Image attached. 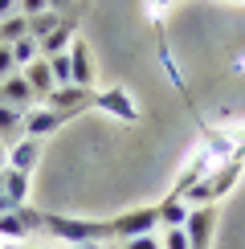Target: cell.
Returning <instances> with one entry per match:
<instances>
[{
    "instance_id": "cell-1",
    "label": "cell",
    "mask_w": 245,
    "mask_h": 249,
    "mask_svg": "<svg viewBox=\"0 0 245 249\" xmlns=\"http://www.w3.org/2000/svg\"><path fill=\"white\" fill-rule=\"evenodd\" d=\"M45 233L53 241H66V245H86V241H115L110 233V221H82V216H61V213H45Z\"/></svg>"
},
{
    "instance_id": "cell-2",
    "label": "cell",
    "mask_w": 245,
    "mask_h": 249,
    "mask_svg": "<svg viewBox=\"0 0 245 249\" xmlns=\"http://www.w3.org/2000/svg\"><path fill=\"white\" fill-rule=\"evenodd\" d=\"M110 233H115V241H131V237H143V233H159V213L156 204H147V209H127L119 213L115 221H110Z\"/></svg>"
},
{
    "instance_id": "cell-3",
    "label": "cell",
    "mask_w": 245,
    "mask_h": 249,
    "mask_svg": "<svg viewBox=\"0 0 245 249\" xmlns=\"http://www.w3.org/2000/svg\"><path fill=\"white\" fill-rule=\"evenodd\" d=\"M41 107H49L53 115H61V123L66 119H78L86 107H94V90H82V86H57V90H49L45 102Z\"/></svg>"
},
{
    "instance_id": "cell-4",
    "label": "cell",
    "mask_w": 245,
    "mask_h": 249,
    "mask_svg": "<svg viewBox=\"0 0 245 249\" xmlns=\"http://www.w3.org/2000/svg\"><path fill=\"white\" fill-rule=\"evenodd\" d=\"M94 110H106V115H110V119H119V123H139V119H143L127 86L98 90V94H94Z\"/></svg>"
},
{
    "instance_id": "cell-5",
    "label": "cell",
    "mask_w": 245,
    "mask_h": 249,
    "mask_svg": "<svg viewBox=\"0 0 245 249\" xmlns=\"http://www.w3.org/2000/svg\"><path fill=\"white\" fill-rule=\"evenodd\" d=\"M241 168H245V147H237V151L229 155V160H221L217 168L209 172V188H212V204H217L221 196L229 192L233 184H237V176H241Z\"/></svg>"
},
{
    "instance_id": "cell-6",
    "label": "cell",
    "mask_w": 245,
    "mask_h": 249,
    "mask_svg": "<svg viewBox=\"0 0 245 249\" xmlns=\"http://www.w3.org/2000/svg\"><path fill=\"white\" fill-rule=\"evenodd\" d=\"M212 168H217V160H212V155L204 151V147H196V151H192V160L180 168L176 184H172V196H184V192L192 188V184H200V180H204V176H209Z\"/></svg>"
},
{
    "instance_id": "cell-7",
    "label": "cell",
    "mask_w": 245,
    "mask_h": 249,
    "mask_svg": "<svg viewBox=\"0 0 245 249\" xmlns=\"http://www.w3.org/2000/svg\"><path fill=\"white\" fill-rule=\"evenodd\" d=\"M70 86H82V90H94V57H90V45L74 37L70 45Z\"/></svg>"
},
{
    "instance_id": "cell-8",
    "label": "cell",
    "mask_w": 245,
    "mask_h": 249,
    "mask_svg": "<svg viewBox=\"0 0 245 249\" xmlns=\"http://www.w3.org/2000/svg\"><path fill=\"white\" fill-rule=\"evenodd\" d=\"M212 225H217V209H212V204L192 209V213H188V225H184L188 245H192V249H209V241H212Z\"/></svg>"
},
{
    "instance_id": "cell-9",
    "label": "cell",
    "mask_w": 245,
    "mask_h": 249,
    "mask_svg": "<svg viewBox=\"0 0 245 249\" xmlns=\"http://www.w3.org/2000/svg\"><path fill=\"white\" fill-rule=\"evenodd\" d=\"M57 127H61V115H53L49 107H33L20 119V135H29V139H45V135H53Z\"/></svg>"
},
{
    "instance_id": "cell-10",
    "label": "cell",
    "mask_w": 245,
    "mask_h": 249,
    "mask_svg": "<svg viewBox=\"0 0 245 249\" xmlns=\"http://www.w3.org/2000/svg\"><path fill=\"white\" fill-rule=\"evenodd\" d=\"M33 102H37V94H33V86H29L20 74H13V78H4L0 82V107H17V110H33Z\"/></svg>"
},
{
    "instance_id": "cell-11",
    "label": "cell",
    "mask_w": 245,
    "mask_h": 249,
    "mask_svg": "<svg viewBox=\"0 0 245 249\" xmlns=\"http://www.w3.org/2000/svg\"><path fill=\"white\" fill-rule=\"evenodd\" d=\"M41 163V139H29V135H20V139L8 147V168L33 176V168Z\"/></svg>"
},
{
    "instance_id": "cell-12",
    "label": "cell",
    "mask_w": 245,
    "mask_h": 249,
    "mask_svg": "<svg viewBox=\"0 0 245 249\" xmlns=\"http://www.w3.org/2000/svg\"><path fill=\"white\" fill-rule=\"evenodd\" d=\"M20 78L33 86V94H37V102H45V94L49 90H57V82H53V70H49V57H37L33 66H25L20 70Z\"/></svg>"
},
{
    "instance_id": "cell-13",
    "label": "cell",
    "mask_w": 245,
    "mask_h": 249,
    "mask_svg": "<svg viewBox=\"0 0 245 249\" xmlns=\"http://www.w3.org/2000/svg\"><path fill=\"white\" fill-rule=\"evenodd\" d=\"M156 57H159V66H163V78L172 82V90H176L180 98H188L192 102V94H188V82H184V70H180V61H176V53H172V45H156Z\"/></svg>"
},
{
    "instance_id": "cell-14",
    "label": "cell",
    "mask_w": 245,
    "mask_h": 249,
    "mask_svg": "<svg viewBox=\"0 0 245 249\" xmlns=\"http://www.w3.org/2000/svg\"><path fill=\"white\" fill-rule=\"evenodd\" d=\"M156 213H159V229H184L192 209L180 200V196H172V192H168V196H163V200L156 204Z\"/></svg>"
},
{
    "instance_id": "cell-15",
    "label": "cell",
    "mask_w": 245,
    "mask_h": 249,
    "mask_svg": "<svg viewBox=\"0 0 245 249\" xmlns=\"http://www.w3.org/2000/svg\"><path fill=\"white\" fill-rule=\"evenodd\" d=\"M200 147H204V151L212 155V160L221 163V160H229V155L237 151V143H233L229 127H209V131H204V143H200Z\"/></svg>"
},
{
    "instance_id": "cell-16",
    "label": "cell",
    "mask_w": 245,
    "mask_h": 249,
    "mask_svg": "<svg viewBox=\"0 0 245 249\" xmlns=\"http://www.w3.org/2000/svg\"><path fill=\"white\" fill-rule=\"evenodd\" d=\"M70 45H74V20H61V25L41 41V57H57V53H70Z\"/></svg>"
},
{
    "instance_id": "cell-17",
    "label": "cell",
    "mask_w": 245,
    "mask_h": 249,
    "mask_svg": "<svg viewBox=\"0 0 245 249\" xmlns=\"http://www.w3.org/2000/svg\"><path fill=\"white\" fill-rule=\"evenodd\" d=\"M29 180H33V176L17 172V168H4V196L13 204H29Z\"/></svg>"
},
{
    "instance_id": "cell-18",
    "label": "cell",
    "mask_w": 245,
    "mask_h": 249,
    "mask_svg": "<svg viewBox=\"0 0 245 249\" xmlns=\"http://www.w3.org/2000/svg\"><path fill=\"white\" fill-rule=\"evenodd\" d=\"M20 119H25V110H17V107H0V143H13L20 139Z\"/></svg>"
},
{
    "instance_id": "cell-19",
    "label": "cell",
    "mask_w": 245,
    "mask_h": 249,
    "mask_svg": "<svg viewBox=\"0 0 245 249\" xmlns=\"http://www.w3.org/2000/svg\"><path fill=\"white\" fill-rule=\"evenodd\" d=\"M20 37H29V17H4L0 20V45H13V41H20Z\"/></svg>"
},
{
    "instance_id": "cell-20",
    "label": "cell",
    "mask_w": 245,
    "mask_h": 249,
    "mask_svg": "<svg viewBox=\"0 0 245 249\" xmlns=\"http://www.w3.org/2000/svg\"><path fill=\"white\" fill-rule=\"evenodd\" d=\"M37 57H41V41H33V37H20V41H13V61H17V70L33 66Z\"/></svg>"
},
{
    "instance_id": "cell-21",
    "label": "cell",
    "mask_w": 245,
    "mask_h": 249,
    "mask_svg": "<svg viewBox=\"0 0 245 249\" xmlns=\"http://www.w3.org/2000/svg\"><path fill=\"white\" fill-rule=\"evenodd\" d=\"M61 20H66V17H57V13H37V17H29V37H33V41H45Z\"/></svg>"
},
{
    "instance_id": "cell-22",
    "label": "cell",
    "mask_w": 245,
    "mask_h": 249,
    "mask_svg": "<svg viewBox=\"0 0 245 249\" xmlns=\"http://www.w3.org/2000/svg\"><path fill=\"white\" fill-rule=\"evenodd\" d=\"M13 213H17V221L25 225L29 233H45V213H41V209H29V204H17Z\"/></svg>"
},
{
    "instance_id": "cell-23",
    "label": "cell",
    "mask_w": 245,
    "mask_h": 249,
    "mask_svg": "<svg viewBox=\"0 0 245 249\" xmlns=\"http://www.w3.org/2000/svg\"><path fill=\"white\" fill-rule=\"evenodd\" d=\"M25 237H29V229L17 221V213H4V216H0V241H25Z\"/></svg>"
},
{
    "instance_id": "cell-24",
    "label": "cell",
    "mask_w": 245,
    "mask_h": 249,
    "mask_svg": "<svg viewBox=\"0 0 245 249\" xmlns=\"http://www.w3.org/2000/svg\"><path fill=\"white\" fill-rule=\"evenodd\" d=\"M49 70H53V82H57V86H70V53L49 57Z\"/></svg>"
},
{
    "instance_id": "cell-25",
    "label": "cell",
    "mask_w": 245,
    "mask_h": 249,
    "mask_svg": "<svg viewBox=\"0 0 245 249\" xmlns=\"http://www.w3.org/2000/svg\"><path fill=\"white\" fill-rule=\"evenodd\" d=\"M159 241H163V249H192V245H188V233H184V229H163V233H159Z\"/></svg>"
},
{
    "instance_id": "cell-26",
    "label": "cell",
    "mask_w": 245,
    "mask_h": 249,
    "mask_svg": "<svg viewBox=\"0 0 245 249\" xmlns=\"http://www.w3.org/2000/svg\"><path fill=\"white\" fill-rule=\"evenodd\" d=\"M122 249H163V241H159V233H143V237L122 241Z\"/></svg>"
},
{
    "instance_id": "cell-27",
    "label": "cell",
    "mask_w": 245,
    "mask_h": 249,
    "mask_svg": "<svg viewBox=\"0 0 245 249\" xmlns=\"http://www.w3.org/2000/svg\"><path fill=\"white\" fill-rule=\"evenodd\" d=\"M13 74H20V70H17V61H13V45H0V82H4V78H13Z\"/></svg>"
},
{
    "instance_id": "cell-28",
    "label": "cell",
    "mask_w": 245,
    "mask_h": 249,
    "mask_svg": "<svg viewBox=\"0 0 245 249\" xmlns=\"http://www.w3.org/2000/svg\"><path fill=\"white\" fill-rule=\"evenodd\" d=\"M37 13H49V0H20V17H37Z\"/></svg>"
},
{
    "instance_id": "cell-29",
    "label": "cell",
    "mask_w": 245,
    "mask_h": 249,
    "mask_svg": "<svg viewBox=\"0 0 245 249\" xmlns=\"http://www.w3.org/2000/svg\"><path fill=\"white\" fill-rule=\"evenodd\" d=\"M20 13V0H0V20L4 17H17Z\"/></svg>"
},
{
    "instance_id": "cell-30",
    "label": "cell",
    "mask_w": 245,
    "mask_h": 249,
    "mask_svg": "<svg viewBox=\"0 0 245 249\" xmlns=\"http://www.w3.org/2000/svg\"><path fill=\"white\" fill-rule=\"evenodd\" d=\"M168 4H172V0H147V17H151V20H159V13H163Z\"/></svg>"
},
{
    "instance_id": "cell-31",
    "label": "cell",
    "mask_w": 245,
    "mask_h": 249,
    "mask_svg": "<svg viewBox=\"0 0 245 249\" xmlns=\"http://www.w3.org/2000/svg\"><path fill=\"white\" fill-rule=\"evenodd\" d=\"M74 4H78V0H49V13H57V17H61L66 8H74Z\"/></svg>"
},
{
    "instance_id": "cell-32",
    "label": "cell",
    "mask_w": 245,
    "mask_h": 249,
    "mask_svg": "<svg viewBox=\"0 0 245 249\" xmlns=\"http://www.w3.org/2000/svg\"><path fill=\"white\" fill-rule=\"evenodd\" d=\"M13 209H17V204H13V200H8V196H4V192H0V216H4V213H13Z\"/></svg>"
},
{
    "instance_id": "cell-33",
    "label": "cell",
    "mask_w": 245,
    "mask_h": 249,
    "mask_svg": "<svg viewBox=\"0 0 245 249\" xmlns=\"http://www.w3.org/2000/svg\"><path fill=\"white\" fill-rule=\"evenodd\" d=\"M8 168V143H0V172Z\"/></svg>"
},
{
    "instance_id": "cell-34",
    "label": "cell",
    "mask_w": 245,
    "mask_h": 249,
    "mask_svg": "<svg viewBox=\"0 0 245 249\" xmlns=\"http://www.w3.org/2000/svg\"><path fill=\"white\" fill-rule=\"evenodd\" d=\"M66 249H102L98 241H86V245H66Z\"/></svg>"
},
{
    "instance_id": "cell-35",
    "label": "cell",
    "mask_w": 245,
    "mask_h": 249,
    "mask_svg": "<svg viewBox=\"0 0 245 249\" xmlns=\"http://www.w3.org/2000/svg\"><path fill=\"white\" fill-rule=\"evenodd\" d=\"M0 249H4V241H0Z\"/></svg>"
},
{
    "instance_id": "cell-36",
    "label": "cell",
    "mask_w": 245,
    "mask_h": 249,
    "mask_svg": "<svg viewBox=\"0 0 245 249\" xmlns=\"http://www.w3.org/2000/svg\"><path fill=\"white\" fill-rule=\"evenodd\" d=\"M29 249H37V245H29Z\"/></svg>"
}]
</instances>
